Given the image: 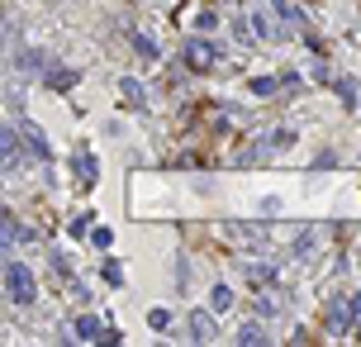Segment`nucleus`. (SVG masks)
<instances>
[{"label": "nucleus", "instance_id": "1", "mask_svg": "<svg viewBox=\"0 0 361 347\" xmlns=\"http://www.w3.org/2000/svg\"><path fill=\"white\" fill-rule=\"evenodd\" d=\"M5 295H10L20 309H29V304L38 300V281H33V271H29L24 262H10V267H5Z\"/></svg>", "mask_w": 361, "mask_h": 347}, {"label": "nucleus", "instance_id": "2", "mask_svg": "<svg viewBox=\"0 0 361 347\" xmlns=\"http://www.w3.org/2000/svg\"><path fill=\"white\" fill-rule=\"evenodd\" d=\"M357 328V304L352 300H333L328 304V333H352Z\"/></svg>", "mask_w": 361, "mask_h": 347}, {"label": "nucleus", "instance_id": "3", "mask_svg": "<svg viewBox=\"0 0 361 347\" xmlns=\"http://www.w3.org/2000/svg\"><path fill=\"white\" fill-rule=\"evenodd\" d=\"M214 57H219V48H214V43H205V38H190V43H185V62H190L195 72L214 67Z\"/></svg>", "mask_w": 361, "mask_h": 347}, {"label": "nucleus", "instance_id": "4", "mask_svg": "<svg viewBox=\"0 0 361 347\" xmlns=\"http://www.w3.org/2000/svg\"><path fill=\"white\" fill-rule=\"evenodd\" d=\"M72 176L81 181V190H91V186H95V176H100L95 157H91V153H77V162H72Z\"/></svg>", "mask_w": 361, "mask_h": 347}, {"label": "nucleus", "instance_id": "5", "mask_svg": "<svg viewBox=\"0 0 361 347\" xmlns=\"http://www.w3.org/2000/svg\"><path fill=\"white\" fill-rule=\"evenodd\" d=\"M271 15H276L271 5H266V10H257V15H252V29H257V38H266V43H271V38H281V29H276V20H271Z\"/></svg>", "mask_w": 361, "mask_h": 347}, {"label": "nucleus", "instance_id": "6", "mask_svg": "<svg viewBox=\"0 0 361 347\" xmlns=\"http://www.w3.org/2000/svg\"><path fill=\"white\" fill-rule=\"evenodd\" d=\"M271 10H276V20H281L285 29H300V24H305L300 5H290V0H271Z\"/></svg>", "mask_w": 361, "mask_h": 347}, {"label": "nucleus", "instance_id": "7", "mask_svg": "<svg viewBox=\"0 0 361 347\" xmlns=\"http://www.w3.org/2000/svg\"><path fill=\"white\" fill-rule=\"evenodd\" d=\"M190 338H195V343H209V338H214V319H209L205 309L190 314Z\"/></svg>", "mask_w": 361, "mask_h": 347}, {"label": "nucleus", "instance_id": "8", "mask_svg": "<svg viewBox=\"0 0 361 347\" xmlns=\"http://www.w3.org/2000/svg\"><path fill=\"white\" fill-rule=\"evenodd\" d=\"M77 338H86V343H100V338H105L100 319H95V314H81V319H77Z\"/></svg>", "mask_w": 361, "mask_h": 347}, {"label": "nucleus", "instance_id": "9", "mask_svg": "<svg viewBox=\"0 0 361 347\" xmlns=\"http://www.w3.org/2000/svg\"><path fill=\"white\" fill-rule=\"evenodd\" d=\"M209 309H214V314H229L233 309V291L229 286H214V291H209Z\"/></svg>", "mask_w": 361, "mask_h": 347}, {"label": "nucleus", "instance_id": "10", "mask_svg": "<svg viewBox=\"0 0 361 347\" xmlns=\"http://www.w3.org/2000/svg\"><path fill=\"white\" fill-rule=\"evenodd\" d=\"M72 81H77L72 67H48V86L52 91H72Z\"/></svg>", "mask_w": 361, "mask_h": 347}, {"label": "nucleus", "instance_id": "11", "mask_svg": "<svg viewBox=\"0 0 361 347\" xmlns=\"http://www.w3.org/2000/svg\"><path fill=\"white\" fill-rule=\"evenodd\" d=\"M15 167H20V134L5 129V171H15Z\"/></svg>", "mask_w": 361, "mask_h": 347}, {"label": "nucleus", "instance_id": "12", "mask_svg": "<svg viewBox=\"0 0 361 347\" xmlns=\"http://www.w3.org/2000/svg\"><path fill=\"white\" fill-rule=\"evenodd\" d=\"M24 138H29V153H33L38 162H48V138L38 134V129H29V124H24Z\"/></svg>", "mask_w": 361, "mask_h": 347}, {"label": "nucleus", "instance_id": "13", "mask_svg": "<svg viewBox=\"0 0 361 347\" xmlns=\"http://www.w3.org/2000/svg\"><path fill=\"white\" fill-rule=\"evenodd\" d=\"M247 276H252V286H271V281H276V267H271V262H252Z\"/></svg>", "mask_w": 361, "mask_h": 347}, {"label": "nucleus", "instance_id": "14", "mask_svg": "<svg viewBox=\"0 0 361 347\" xmlns=\"http://www.w3.org/2000/svg\"><path fill=\"white\" fill-rule=\"evenodd\" d=\"M281 81H285V77H281ZM281 81H276V77H257V81H252V95H266V100H271V95L281 91Z\"/></svg>", "mask_w": 361, "mask_h": 347}, {"label": "nucleus", "instance_id": "15", "mask_svg": "<svg viewBox=\"0 0 361 347\" xmlns=\"http://www.w3.org/2000/svg\"><path fill=\"white\" fill-rule=\"evenodd\" d=\"M133 53L138 57H157V43L148 38V33H133Z\"/></svg>", "mask_w": 361, "mask_h": 347}, {"label": "nucleus", "instance_id": "16", "mask_svg": "<svg viewBox=\"0 0 361 347\" xmlns=\"http://www.w3.org/2000/svg\"><path fill=\"white\" fill-rule=\"evenodd\" d=\"M124 95H129L133 105H148V95H143V86H138V77H124Z\"/></svg>", "mask_w": 361, "mask_h": 347}, {"label": "nucleus", "instance_id": "17", "mask_svg": "<svg viewBox=\"0 0 361 347\" xmlns=\"http://www.w3.org/2000/svg\"><path fill=\"white\" fill-rule=\"evenodd\" d=\"M100 276L109 281V286H124V267H119V262H105V267H100Z\"/></svg>", "mask_w": 361, "mask_h": 347}, {"label": "nucleus", "instance_id": "18", "mask_svg": "<svg viewBox=\"0 0 361 347\" xmlns=\"http://www.w3.org/2000/svg\"><path fill=\"white\" fill-rule=\"evenodd\" d=\"M257 314H261V319H276V314H281V304H276L271 295H261V300H257Z\"/></svg>", "mask_w": 361, "mask_h": 347}, {"label": "nucleus", "instance_id": "19", "mask_svg": "<svg viewBox=\"0 0 361 347\" xmlns=\"http://www.w3.org/2000/svg\"><path fill=\"white\" fill-rule=\"evenodd\" d=\"M261 338H266V333H261L257 323H247V328H238V343L247 347V343H261Z\"/></svg>", "mask_w": 361, "mask_h": 347}, {"label": "nucleus", "instance_id": "20", "mask_svg": "<svg viewBox=\"0 0 361 347\" xmlns=\"http://www.w3.org/2000/svg\"><path fill=\"white\" fill-rule=\"evenodd\" d=\"M167 323H171V314H167V309H148V328H157V333H162Z\"/></svg>", "mask_w": 361, "mask_h": 347}, {"label": "nucleus", "instance_id": "21", "mask_svg": "<svg viewBox=\"0 0 361 347\" xmlns=\"http://www.w3.org/2000/svg\"><path fill=\"white\" fill-rule=\"evenodd\" d=\"M91 242H95V247H109V242H114V233H109L105 224H95V233H91Z\"/></svg>", "mask_w": 361, "mask_h": 347}, {"label": "nucleus", "instance_id": "22", "mask_svg": "<svg viewBox=\"0 0 361 347\" xmlns=\"http://www.w3.org/2000/svg\"><path fill=\"white\" fill-rule=\"evenodd\" d=\"M86 229H91V214H81V219H72V224H67V233H72V238H81Z\"/></svg>", "mask_w": 361, "mask_h": 347}, {"label": "nucleus", "instance_id": "23", "mask_svg": "<svg viewBox=\"0 0 361 347\" xmlns=\"http://www.w3.org/2000/svg\"><path fill=\"white\" fill-rule=\"evenodd\" d=\"M309 252H314V238H309V233H300V238H295V257H309Z\"/></svg>", "mask_w": 361, "mask_h": 347}, {"label": "nucleus", "instance_id": "24", "mask_svg": "<svg viewBox=\"0 0 361 347\" xmlns=\"http://www.w3.org/2000/svg\"><path fill=\"white\" fill-rule=\"evenodd\" d=\"M337 95H342V105H357V91H352V81H337Z\"/></svg>", "mask_w": 361, "mask_h": 347}, {"label": "nucleus", "instance_id": "25", "mask_svg": "<svg viewBox=\"0 0 361 347\" xmlns=\"http://www.w3.org/2000/svg\"><path fill=\"white\" fill-rule=\"evenodd\" d=\"M352 304H357V319H361V291H357V295H352Z\"/></svg>", "mask_w": 361, "mask_h": 347}, {"label": "nucleus", "instance_id": "26", "mask_svg": "<svg viewBox=\"0 0 361 347\" xmlns=\"http://www.w3.org/2000/svg\"><path fill=\"white\" fill-rule=\"evenodd\" d=\"M357 338H361V319H357Z\"/></svg>", "mask_w": 361, "mask_h": 347}]
</instances>
